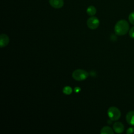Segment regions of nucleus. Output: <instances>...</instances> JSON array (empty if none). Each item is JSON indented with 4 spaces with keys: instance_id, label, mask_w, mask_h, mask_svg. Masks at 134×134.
Returning a JSON list of instances; mask_svg holds the SVG:
<instances>
[{
    "instance_id": "f257e3e1",
    "label": "nucleus",
    "mask_w": 134,
    "mask_h": 134,
    "mask_svg": "<svg viewBox=\"0 0 134 134\" xmlns=\"http://www.w3.org/2000/svg\"><path fill=\"white\" fill-rule=\"evenodd\" d=\"M129 30V25L128 21L125 19L118 20L115 25V33L118 36H123L127 34Z\"/></svg>"
},
{
    "instance_id": "f03ea898",
    "label": "nucleus",
    "mask_w": 134,
    "mask_h": 134,
    "mask_svg": "<svg viewBox=\"0 0 134 134\" xmlns=\"http://www.w3.org/2000/svg\"><path fill=\"white\" fill-rule=\"evenodd\" d=\"M107 115L112 121H117L121 116V112L117 107L111 106L108 109Z\"/></svg>"
},
{
    "instance_id": "7ed1b4c3",
    "label": "nucleus",
    "mask_w": 134,
    "mask_h": 134,
    "mask_svg": "<svg viewBox=\"0 0 134 134\" xmlns=\"http://www.w3.org/2000/svg\"><path fill=\"white\" fill-rule=\"evenodd\" d=\"M88 76V73L87 71L83 69H76L72 73L73 78L78 81L85 80Z\"/></svg>"
},
{
    "instance_id": "20e7f679",
    "label": "nucleus",
    "mask_w": 134,
    "mask_h": 134,
    "mask_svg": "<svg viewBox=\"0 0 134 134\" xmlns=\"http://www.w3.org/2000/svg\"><path fill=\"white\" fill-rule=\"evenodd\" d=\"M87 26L91 29H96L99 25V19L95 16H92L87 20Z\"/></svg>"
},
{
    "instance_id": "39448f33",
    "label": "nucleus",
    "mask_w": 134,
    "mask_h": 134,
    "mask_svg": "<svg viewBox=\"0 0 134 134\" xmlns=\"http://www.w3.org/2000/svg\"><path fill=\"white\" fill-rule=\"evenodd\" d=\"M50 5L54 8H60L64 5L63 0H49Z\"/></svg>"
},
{
    "instance_id": "423d86ee",
    "label": "nucleus",
    "mask_w": 134,
    "mask_h": 134,
    "mask_svg": "<svg viewBox=\"0 0 134 134\" xmlns=\"http://www.w3.org/2000/svg\"><path fill=\"white\" fill-rule=\"evenodd\" d=\"M113 130L117 133H121L124 131V126L121 122L116 121L113 125Z\"/></svg>"
},
{
    "instance_id": "0eeeda50",
    "label": "nucleus",
    "mask_w": 134,
    "mask_h": 134,
    "mask_svg": "<svg viewBox=\"0 0 134 134\" xmlns=\"http://www.w3.org/2000/svg\"><path fill=\"white\" fill-rule=\"evenodd\" d=\"M9 42V39L8 36L5 34H2L0 36V47L1 48H3L6 47Z\"/></svg>"
},
{
    "instance_id": "6e6552de",
    "label": "nucleus",
    "mask_w": 134,
    "mask_h": 134,
    "mask_svg": "<svg viewBox=\"0 0 134 134\" xmlns=\"http://www.w3.org/2000/svg\"><path fill=\"white\" fill-rule=\"evenodd\" d=\"M126 120L129 125L134 126V111L131 110L127 113L126 116Z\"/></svg>"
},
{
    "instance_id": "1a4fd4ad",
    "label": "nucleus",
    "mask_w": 134,
    "mask_h": 134,
    "mask_svg": "<svg viewBox=\"0 0 134 134\" xmlns=\"http://www.w3.org/2000/svg\"><path fill=\"white\" fill-rule=\"evenodd\" d=\"M100 132L102 134H113L114 131L110 127L105 126L102 128Z\"/></svg>"
},
{
    "instance_id": "9d476101",
    "label": "nucleus",
    "mask_w": 134,
    "mask_h": 134,
    "mask_svg": "<svg viewBox=\"0 0 134 134\" xmlns=\"http://www.w3.org/2000/svg\"><path fill=\"white\" fill-rule=\"evenodd\" d=\"M86 13L89 16H94L96 13V8L94 6L91 5L87 8Z\"/></svg>"
},
{
    "instance_id": "9b49d317",
    "label": "nucleus",
    "mask_w": 134,
    "mask_h": 134,
    "mask_svg": "<svg viewBox=\"0 0 134 134\" xmlns=\"http://www.w3.org/2000/svg\"><path fill=\"white\" fill-rule=\"evenodd\" d=\"M62 91H63V93L64 94H65L66 95H70L72 92V89L70 86H65L63 88Z\"/></svg>"
},
{
    "instance_id": "f8f14e48",
    "label": "nucleus",
    "mask_w": 134,
    "mask_h": 134,
    "mask_svg": "<svg viewBox=\"0 0 134 134\" xmlns=\"http://www.w3.org/2000/svg\"><path fill=\"white\" fill-rule=\"evenodd\" d=\"M128 20L129 22L134 25V12H131L128 16Z\"/></svg>"
},
{
    "instance_id": "ddd939ff",
    "label": "nucleus",
    "mask_w": 134,
    "mask_h": 134,
    "mask_svg": "<svg viewBox=\"0 0 134 134\" xmlns=\"http://www.w3.org/2000/svg\"><path fill=\"white\" fill-rule=\"evenodd\" d=\"M129 35L131 38L134 39V26H133L129 29Z\"/></svg>"
},
{
    "instance_id": "4468645a",
    "label": "nucleus",
    "mask_w": 134,
    "mask_h": 134,
    "mask_svg": "<svg viewBox=\"0 0 134 134\" xmlns=\"http://www.w3.org/2000/svg\"><path fill=\"white\" fill-rule=\"evenodd\" d=\"M126 133L127 134H131V133H133L134 134V128L131 127H129L127 129Z\"/></svg>"
},
{
    "instance_id": "2eb2a0df",
    "label": "nucleus",
    "mask_w": 134,
    "mask_h": 134,
    "mask_svg": "<svg viewBox=\"0 0 134 134\" xmlns=\"http://www.w3.org/2000/svg\"><path fill=\"white\" fill-rule=\"evenodd\" d=\"M80 91H81V88L79 87H76L74 88V91L76 93H79L80 92Z\"/></svg>"
}]
</instances>
